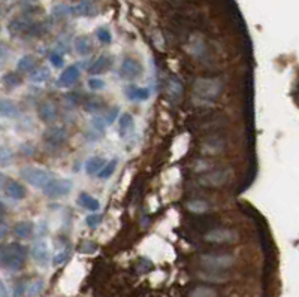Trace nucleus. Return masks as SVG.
<instances>
[{"label": "nucleus", "instance_id": "obj_1", "mask_svg": "<svg viewBox=\"0 0 299 297\" xmlns=\"http://www.w3.org/2000/svg\"><path fill=\"white\" fill-rule=\"evenodd\" d=\"M26 260H27V250L22 245L16 242L0 245V268L15 272L22 269Z\"/></svg>", "mask_w": 299, "mask_h": 297}, {"label": "nucleus", "instance_id": "obj_2", "mask_svg": "<svg viewBox=\"0 0 299 297\" xmlns=\"http://www.w3.org/2000/svg\"><path fill=\"white\" fill-rule=\"evenodd\" d=\"M193 93L205 102L217 100L223 93V84L216 78H198L193 84Z\"/></svg>", "mask_w": 299, "mask_h": 297}, {"label": "nucleus", "instance_id": "obj_3", "mask_svg": "<svg viewBox=\"0 0 299 297\" xmlns=\"http://www.w3.org/2000/svg\"><path fill=\"white\" fill-rule=\"evenodd\" d=\"M20 175L28 185H32L36 190H44L54 178L50 170L36 166H24L20 170Z\"/></svg>", "mask_w": 299, "mask_h": 297}, {"label": "nucleus", "instance_id": "obj_4", "mask_svg": "<svg viewBox=\"0 0 299 297\" xmlns=\"http://www.w3.org/2000/svg\"><path fill=\"white\" fill-rule=\"evenodd\" d=\"M199 262L205 269H210L212 272H218V271H224V269H229L230 266H234L235 257L232 254H226V253L204 254V256H200Z\"/></svg>", "mask_w": 299, "mask_h": 297}, {"label": "nucleus", "instance_id": "obj_5", "mask_svg": "<svg viewBox=\"0 0 299 297\" xmlns=\"http://www.w3.org/2000/svg\"><path fill=\"white\" fill-rule=\"evenodd\" d=\"M229 176H230L229 169H216V170L202 173V175L199 176L198 181H199V184L204 185V187L217 188V187L224 185V184L229 181Z\"/></svg>", "mask_w": 299, "mask_h": 297}, {"label": "nucleus", "instance_id": "obj_6", "mask_svg": "<svg viewBox=\"0 0 299 297\" xmlns=\"http://www.w3.org/2000/svg\"><path fill=\"white\" fill-rule=\"evenodd\" d=\"M72 187H74V184H72L70 179H66V178L56 179V178H52V181L42 191L50 199H58V197L68 196L72 191Z\"/></svg>", "mask_w": 299, "mask_h": 297}, {"label": "nucleus", "instance_id": "obj_7", "mask_svg": "<svg viewBox=\"0 0 299 297\" xmlns=\"http://www.w3.org/2000/svg\"><path fill=\"white\" fill-rule=\"evenodd\" d=\"M204 239L210 244H234L238 241V233L232 229H212L204 235Z\"/></svg>", "mask_w": 299, "mask_h": 297}, {"label": "nucleus", "instance_id": "obj_8", "mask_svg": "<svg viewBox=\"0 0 299 297\" xmlns=\"http://www.w3.org/2000/svg\"><path fill=\"white\" fill-rule=\"evenodd\" d=\"M142 73V66L138 60L135 58H124L122 66H120V70H118V75L122 79H126V81H132L135 78H138L140 75Z\"/></svg>", "mask_w": 299, "mask_h": 297}, {"label": "nucleus", "instance_id": "obj_9", "mask_svg": "<svg viewBox=\"0 0 299 297\" xmlns=\"http://www.w3.org/2000/svg\"><path fill=\"white\" fill-rule=\"evenodd\" d=\"M81 76V70L76 64H72V66H68L63 69V72L58 75L57 81H56V85L58 88H69L72 87Z\"/></svg>", "mask_w": 299, "mask_h": 297}, {"label": "nucleus", "instance_id": "obj_10", "mask_svg": "<svg viewBox=\"0 0 299 297\" xmlns=\"http://www.w3.org/2000/svg\"><path fill=\"white\" fill-rule=\"evenodd\" d=\"M32 257L39 266H46L50 263V247L45 239H39L32 247Z\"/></svg>", "mask_w": 299, "mask_h": 297}, {"label": "nucleus", "instance_id": "obj_11", "mask_svg": "<svg viewBox=\"0 0 299 297\" xmlns=\"http://www.w3.org/2000/svg\"><path fill=\"white\" fill-rule=\"evenodd\" d=\"M38 117L40 118V121L46 123V124H52L57 118H58V108L54 102L46 100L42 102L38 108Z\"/></svg>", "mask_w": 299, "mask_h": 297}, {"label": "nucleus", "instance_id": "obj_12", "mask_svg": "<svg viewBox=\"0 0 299 297\" xmlns=\"http://www.w3.org/2000/svg\"><path fill=\"white\" fill-rule=\"evenodd\" d=\"M66 138H68L66 129H64V127H58V126L50 127V129L45 132V135H44L45 142H46L50 147H54V148L60 147V145L66 141Z\"/></svg>", "mask_w": 299, "mask_h": 297}, {"label": "nucleus", "instance_id": "obj_13", "mask_svg": "<svg viewBox=\"0 0 299 297\" xmlns=\"http://www.w3.org/2000/svg\"><path fill=\"white\" fill-rule=\"evenodd\" d=\"M98 12L94 0H80L75 6H70V13L75 16H93Z\"/></svg>", "mask_w": 299, "mask_h": 297}, {"label": "nucleus", "instance_id": "obj_14", "mask_svg": "<svg viewBox=\"0 0 299 297\" xmlns=\"http://www.w3.org/2000/svg\"><path fill=\"white\" fill-rule=\"evenodd\" d=\"M111 64H112V58L108 54H102L100 57H98V60L93 61V64L88 69V73L93 75V76L102 75V73H105V72L110 70Z\"/></svg>", "mask_w": 299, "mask_h": 297}, {"label": "nucleus", "instance_id": "obj_15", "mask_svg": "<svg viewBox=\"0 0 299 297\" xmlns=\"http://www.w3.org/2000/svg\"><path fill=\"white\" fill-rule=\"evenodd\" d=\"M166 94L168 99L174 103L178 105L180 100L182 99V84L180 82L178 78H170L168 82V88H166Z\"/></svg>", "mask_w": 299, "mask_h": 297}, {"label": "nucleus", "instance_id": "obj_16", "mask_svg": "<svg viewBox=\"0 0 299 297\" xmlns=\"http://www.w3.org/2000/svg\"><path fill=\"white\" fill-rule=\"evenodd\" d=\"M32 28V21L28 18H24V16H18V18H14L10 19V22L8 24V30L12 36H16L20 33H24V31H28Z\"/></svg>", "mask_w": 299, "mask_h": 297}, {"label": "nucleus", "instance_id": "obj_17", "mask_svg": "<svg viewBox=\"0 0 299 297\" xmlns=\"http://www.w3.org/2000/svg\"><path fill=\"white\" fill-rule=\"evenodd\" d=\"M134 127H135L134 117L129 112L122 114L120 118H118V135H120V138L130 136V133L134 132Z\"/></svg>", "mask_w": 299, "mask_h": 297}, {"label": "nucleus", "instance_id": "obj_18", "mask_svg": "<svg viewBox=\"0 0 299 297\" xmlns=\"http://www.w3.org/2000/svg\"><path fill=\"white\" fill-rule=\"evenodd\" d=\"M4 193L9 199H14V200H22L26 197V188L22 187V184L16 181H9L4 188Z\"/></svg>", "mask_w": 299, "mask_h": 297}, {"label": "nucleus", "instance_id": "obj_19", "mask_svg": "<svg viewBox=\"0 0 299 297\" xmlns=\"http://www.w3.org/2000/svg\"><path fill=\"white\" fill-rule=\"evenodd\" d=\"M78 203L81 208L87 209V211H92V212H98L100 209V203L96 197H93L92 194L82 191L80 196H78Z\"/></svg>", "mask_w": 299, "mask_h": 297}, {"label": "nucleus", "instance_id": "obj_20", "mask_svg": "<svg viewBox=\"0 0 299 297\" xmlns=\"http://www.w3.org/2000/svg\"><path fill=\"white\" fill-rule=\"evenodd\" d=\"M126 94L130 100H138V102H146L150 97V88L147 87H138V85H130L126 88Z\"/></svg>", "mask_w": 299, "mask_h": 297}, {"label": "nucleus", "instance_id": "obj_21", "mask_svg": "<svg viewBox=\"0 0 299 297\" xmlns=\"http://www.w3.org/2000/svg\"><path fill=\"white\" fill-rule=\"evenodd\" d=\"M74 46H75V51L80 54V55H88L93 49V43H92V39L86 34H81L75 39L74 42Z\"/></svg>", "mask_w": 299, "mask_h": 297}, {"label": "nucleus", "instance_id": "obj_22", "mask_svg": "<svg viewBox=\"0 0 299 297\" xmlns=\"http://www.w3.org/2000/svg\"><path fill=\"white\" fill-rule=\"evenodd\" d=\"M106 160L104 157H99V155H94V157H90L86 164H84V169H86V173L93 176L96 173H99V170L105 166Z\"/></svg>", "mask_w": 299, "mask_h": 297}, {"label": "nucleus", "instance_id": "obj_23", "mask_svg": "<svg viewBox=\"0 0 299 297\" xmlns=\"http://www.w3.org/2000/svg\"><path fill=\"white\" fill-rule=\"evenodd\" d=\"M36 64H38V58L33 55V54H26L22 55L18 63H16V67L20 72L22 73H30L33 69H36Z\"/></svg>", "mask_w": 299, "mask_h": 297}, {"label": "nucleus", "instance_id": "obj_24", "mask_svg": "<svg viewBox=\"0 0 299 297\" xmlns=\"http://www.w3.org/2000/svg\"><path fill=\"white\" fill-rule=\"evenodd\" d=\"M33 230H34V224L32 221H20L14 226V233L20 239H28L33 235Z\"/></svg>", "mask_w": 299, "mask_h": 297}, {"label": "nucleus", "instance_id": "obj_25", "mask_svg": "<svg viewBox=\"0 0 299 297\" xmlns=\"http://www.w3.org/2000/svg\"><path fill=\"white\" fill-rule=\"evenodd\" d=\"M50 78H51V72H50L48 67H44V66L36 67V69H33V70L30 72V81H32L33 84H44V82H46Z\"/></svg>", "mask_w": 299, "mask_h": 297}, {"label": "nucleus", "instance_id": "obj_26", "mask_svg": "<svg viewBox=\"0 0 299 297\" xmlns=\"http://www.w3.org/2000/svg\"><path fill=\"white\" fill-rule=\"evenodd\" d=\"M44 289H45V283L42 280H33L24 287V296L36 297L44 292Z\"/></svg>", "mask_w": 299, "mask_h": 297}, {"label": "nucleus", "instance_id": "obj_27", "mask_svg": "<svg viewBox=\"0 0 299 297\" xmlns=\"http://www.w3.org/2000/svg\"><path fill=\"white\" fill-rule=\"evenodd\" d=\"M188 297H218L217 290H214L212 287H206V286H199L196 289H193Z\"/></svg>", "mask_w": 299, "mask_h": 297}, {"label": "nucleus", "instance_id": "obj_28", "mask_svg": "<svg viewBox=\"0 0 299 297\" xmlns=\"http://www.w3.org/2000/svg\"><path fill=\"white\" fill-rule=\"evenodd\" d=\"M117 163H118V160H117V158H112V160L106 161V163H105V166H104V167L99 170L98 176H99L100 179H110V178L114 175L116 169H117Z\"/></svg>", "mask_w": 299, "mask_h": 297}, {"label": "nucleus", "instance_id": "obj_29", "mask_svg": "<svg viewBox=\"0 0 299 297\" xmlns=\"http://www.w3.org/2000/svg\"><path fill=\"white\" fill-rule=\"evenodd\" d=\"M187 208H188L190 212L202 214V212H206V211H208V203L204 202V200H193V202H188V203H187Z\"/></svg>", "mask_w": 299, "mask_h": 297}, {"label": "nucleus", "instance_id": "obj_30", "mask_svg": "<svg viewBox=\"0 0 299 297\" xmlns=\"http://www.w3.org/2000/svg\"><path fill=\"white\" fill-rule=\"evenodd\" d=\"M102 220H104V215H102V214H99V212H92L90 215H87L86 224H87L90 229H98V227L102 224Z\"/></svg>", "mask_w": 299, "mask_h": 297}, {"label": "nucleus", "instance_id": "obj_31", "mask_svg": "<svg viewBox=\"0 0 299 297\" xmlns=\"http://www.w3.org/2000/svg\"><path fill=\"white\" fill-rule=\"evenodd\" d=\"M96 36H98L99 42L104 43V45H110L111 40H112V34H111V31H110L108 28H105V27L98 28V30H96Z\"/></svg>", "mask_w": 299, "mask_h": 297}, {"label": "nucleus", "instance_id": "obj_32", "mask_svg": "<svg viewBox=\"0 0 299 297\" xmlns=\"http://www.w3.org/2000/svg\"><path fill=\"white\" fill-rule=\"evenodd\" d=\"M3 84L6 85V87H18L20 84H21V78L16 75V73H14V72H8L4 76H3Z\"/></svg>", "mask_w": 299, "mask_h": 297}, {"label": "nucleus", "instance_id": "obj_33", "mask_svg": "<svg viewBox=\"0 0 299 297\" xmlns=\"http://www.w3.org/2000/svg\"><path fill=\"white\" fill-rule=\"evenodd\" d=\"M14 160V152L8 147H0V164L8 166Z\"/></svg>", "mask_w": 299, "mask_h": 297}, {"label": "nucleus", "instance_id": "obj_34", "mask_svg": "<svg viewBox=\"0 0 299 297\" xmlns=\"http://www.w3.org/2000/svg\"><path fill=\"white\" fill-rule=\"evenodd\" d=\"M70 13V6H68V4H57V6H54V9H52V15L56 16V18H64V16H68Z\"/></svg>", "mask_w": 299, "mask_h": 297}, {"label": "nucleus", "instance_id": "obj_35", "mask_svg": "<svg viewBox=\"0 0 299 297\" xmlns=\"http://www.w3.org/2000/svg\"><path fill=\"white\" fill-rule=\"evenodd\" d=\"M88 87H90V90H93V91H100V90H104V88L106 87V84H105L104 79L94 76V78H90V79H88Z\"/></svg>", "mask_w": 299, "mask_h": 297}, {"label": "nucleus", "instance_id": "obj_36", "mask_svg": "<svg viewBox=\"0 0 299 297\" xmlns=\"http://www.w3.org/2000/svg\"><path fill=\"white\" fill-rule=\"evenodd\" d=\"M48 60L52 64V67H63V64H64V60H63L62 54H58V52H50Z\"/></svg>", "mask_w": 299, "mask_h": 297}, {"label": "nucleus", "instance_id": "obj_37", "mask_svg": "<svg viewBox=\"0 0 299 297\" xmlns=\"http://www.w3.org/2000/svg\"><path fill=\"white\" fill-rule=\"evenodd\" d=\"M69 256H70V251H69V248H64V250H62V251H58L56 256H54V265H62V263H64L68 259H69Z\"/></svg>", "mask_w": 299, "mask_h": 297}, {"label": "nucleus", "instance_id": "obj_38", "mask_svg": "<svg viewBox=\"0 0 299 297\" xmlns=\"http://www.w3.org/2000/svg\"><path fill=\"white\" fill-rule=\"evenodd\" d=\"M199 277L205 281H212V283H224L228 280V277H220V275H210V274H199Z\"/></svg>", "mask_w": 299, "mask_h": 297}, {"label": "nucleus", "instance_id": "obj_39", "mask_svg": "<svg viewBox=\"0 0 299 297\" xmlns=\"http://www.w3.org/2000/svg\"><path fill=\"white\" fill-rule=\"evenodd\" d=\"M8 58H9V51L6 48V45L0 43V70L4 67V64L8 63Z\"/></svg>", "mask_w": 299, "mask_h": 297}, {"label": "nucleus", "instance_id": "obj_40", "mask_svg": "<svg viewBox=\"0 0 299 297\" xmlns=\"http://www.w3.org/2000/svg\"><path fill=\"white\" fill-rule=\"evenodd\" d=\"M92 126H93L98 132L104 133V132H105V126H106V121L102 120L100 117H94V118L92 120Z\"/></svg>", "mask_w": 299, "mask_h": 297}, {"label": "nucleus", "instance_id": "obj_41", "mask_svg": "<svg viewBox=\"0 0 299 297\" xmlns=\"http://www.w3.org/2000/svg\"><path fill=\"white\" fill-rule=\"evenodd\" d=\"M118 112H120V109L116 106V108H112L111 109V112H108V117H106V123H110V124H112L114 121H116V118H117V115H118Z\"/></svg>", "mask_w": 299, "mask_h": 297}, {"label": "nucleus", "instance_id": "obj_42", "mask_svg": "<svg viewBox=\"0 0 299 297\" xmlns=\"http://www.w3.org/2000/svg\"><path fill=\"white\" fill-rule=\"evenodd\" d=\"M8 182H9L8 176L4 173H0V190H4L6 185H8Z\"/></svg>", "mask_w": 299, "mask_h": 297}, {"label": "nucleus", "instance_id": "obj_43", "mask_svg": "<svg viewBox=\"0 0 299 297\" xmlns=\"http://www.w3.org/2000/svg\"><path fill=\"white\" fill-rule=\"evenodd\" d=\"M8 226L6 224H3V223H0V239H3L6 235H8Z\"/></svg>", "mask_w": 299, "mask_h": 297}, {"label": "nucleus", "instance_id": "obj_44", "mask_svg": "<svg viewBox=\"0 0 299 297\" xmlns=\"http://www.w3.org/2000/svg\"><path fill=\"white\" fill-rule=\"evenodd\" d=\"M0 297H8V289L2 280H0Z\"/></svg>", "mask_w": 299, "mask_h": 297}, {"label": "nucleus", "instance_id": "obj_45", "mask_svg": "<svg viewBox=\"0 0 299 297\" xmlns=\"http://www.w3.org/2000/svg\"><path fill=\"white\" fill-rule=\"evenodd\" d=\"M98 109H100V105H98L96 102H92V105L87 106V111H92V112H96Z\"/></svg>", "mask_w": 299, "mask_h": 297}, {"label": "nucleus", "instance_id": "obj_46", "mask_svg": "<svg viewBox=\"0 0 299 297\" xmlns=\"http://www.w3.org/2000/svg\"><path fill=\"white\" fill-rule=\"evenodd\" d=\"M27 1H36V0H27Z\"/></svg>", "mask_w": 299, "mask_h": 297}]
</instances>
